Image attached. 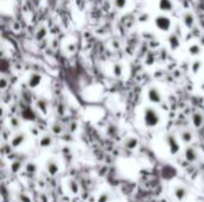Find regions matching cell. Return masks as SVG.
<instances>
[{"label": "cell", "mask_w": 204, "mask_h": 202, "mask_svg": "<svg viewBox=\"0 0 204 202\" xmlns=\"http://www.w3.org/2000/svg\"><path fill=\"white\" fill-rule=\"evenodd\" d=\"M156 6H158V10L160 11V13L168 14L169 12L173 11L174 3L173 0H158Z\"/></svg>", "instance_id": "3"}, {"label": "cell", "mask_w": 204, "mask_h": 202, "mask_svg": "<svg viewBox=\"0 0 204 202\" xmlns=\"http://www.w3.org/2000/svg\"><path fill=\"white\" fill-rule=\"evenodd\" d=\"M10 124H11V127H12V129H19L20 121H19L18 118H12L11 119V121H10Z\"/></svg>", "instance_id": "30"}, {"label": "cell", "mask_w": 204, "mask_h": 202, "mask_svg": "<svg viewBox=\"0 0 204 202\" xmlns=\"http://www.w3.org/2000/svg\"><path fill=\"white\" fill-rule=\"evenodd\" d=\"M111 47L114 48L115 50H118L121 48V43L118 42V39H114V41L111 42Z\"/></svg>", "instance_id": "35"}, {"label": "cell", "mask_w": 204, "mask_h": 202, "mask_svg": "<svg viewBox=\"0 0 204 202\" xmlns=\"http://www.w3.org/2000/svg\"><path fill=\"white\" fill-rule=\"evenodd\" d=\"M7 84H8V82H7L6 77H1V78H0V88L3 89V90L6 89Z\"/></svg>", "instance_id": "33"}, {"label": "cell", "mask_w": 204, "mask_h": 202, "mask_svg": "<svg viewBox=\"0 0 204 202\" xmlns=\"http://www.w3.org/2000/svg\"><path fill=\"white\" fill-rule=\"evenodd\" d=\"M36 165H35V164H34V163H28V164H26V166H25V170H26V172H28V174H35V172H36Z\"/></svg>", "instance_id": "27"}, {"label": "cell", "mask_w": 204, "mask_h": 202, "mask_svg": "<svg viewBox=\"0 0 204 202\" xmlns=\"http://www.w3.org/2000/svg\"><path fill=\"white\" fill-rule=\"evenodd\" d=\"M154 62H155V56H154V53H149L147 55L146 59H144V63L147 65H152V64H154Z\"/></svg>", "instance_id": "26"}, {"label": "cell", "mask_w": 204, "mask_h": 202, "mask_svg": "<svg viewBox=\"0 0 204 202\" xmlns=\"http://www.w3.org/2000/svg\"><path fill=\"white\" fill-rule=\"evenodd\" d=\"M166 143H167L168 145V149H169V152L172 154H178V151H179V144L177 142V139H175V137L172 134V133H169L166 136Z\"/></svg>", "instance_id": "5"}, {"label": "cell", "mask_w": 204, "mask_h": 202, "mask_svg": "<svg viewBox=\"0 0 204 202\" xmlns=\"http://www.w3.org/2000/svg\"><path fill=\"white\" fill-rule=\"evenodd\" d=\"M46 168H47V171L50 176H56L59 174V164L54 159H49L47 160V164H46Z\"/></svg>", "instance_id": "9"}, {"label": "cell", "mask_w": 204, "mask_h": 202, "mask_svg": "<svg viewBox=\"0 0 204 202\" xmlns=\"http://www.w3.org/2000/svg\"><path fill=\"white\" fill-rule=\"evenodd\" d=\"M109 200H110V194L108 191L103 193L102 195L98 197V202H109Z\"/></svg>", "instance_id": "28"}, {"label": "cell", "mask_w": 204, "mask_h": 202, "mask_svg": "<svg viewBox=\"0 0 204 202\" xmlns=\"http://www.w3.org/2000/svg\"><path fill=\"white\" fill-rule=\"evenodd\" d=\"M123 145H124V148L128 149V150H134V149L137 148V145H138L137 138H135V137H129V138H126V140L123 142Z\"/></svg>", "instance_id": "14"}, {"label": "cell", "mask_w": 204, "mask_h": 202, "mask_svg": "<svg viewBox=\"0 0 204 202\" xmlns=\"http://www.w3.org/2000/svg\"><path fill=\"white\" fill-rule=\"evenodd\" d=\"M41 82H42V75L38 73H32L28 78V86L30 88H36L41 84Z\"/></svg>", "instance_id": "7"}, {"label": "cell", "mask_w": 204, "mask_h": 202, "mask_svg": "<svg viewBox=\"0 0 204 202\" xmlns=\"http://www.w3.org/2000/svg\"><path fill=\"white\" fill-rule=\"evenodd\" d=\"M186 195H187V189L185 187H180L179 185V187H177L174 189V196H175V199L178 201H183L186 197Z\"/></svg>", "instance_id": "15"}, {"label": "cell", "mask_w": 204, "mask_h": 202, "mask_svg": "<svg viewBox=\"0 0 204 202\" xmlns=\"http://www.w3.org/2000/svg\"><path fill=\"white\" fill-rule=\"evenodd\" d=\"M53 144V137L50 134H44L40 140V146L41 148H49Z\"/></svg>", "instance_id": "18"}, {"label": "cell", "mask_w": 204, "mask_h": 202, "mask_svg": "<svg viewBox=\"0 0 204 202\" xmlns=\"http://www.w3.org/2000/svg\"><path fill=\"white\" fill-rule=\"evenodd\" d=\"M180 137H181V140L184 143H191L192 138H193L191 131H184V132H181Z\"/></svg>", "instance_id": "23"}, {"label": "cell", "mask_w": 204, "mask_h": 202, "mask_svg": "<svg viewBox=\"0 0 204 202\" xmlns=\"http://www.w3.org/2000/svg\"><path fill=\"white\" fill-rule=\"evenodd\" d=\"M20 168H22V164H20V162H14L12 164V171L13 172H17L18 170H20Z\"/></svg>", "instance_id": "34"}, {"label": "cell", "mask_w": 204, "mask_h": 202, "mask_svg": "<svg viewBox=\"0 0 204 202\" xmlns=\"http://www.w3.org/2000/svg\"><path fill=\"white\" fill-rule=\"evenodd\" d=\"M112 5L117 10H124L128 5V0H112Z\"/></svg>", "instance_id": "20"}, {"label": "cell", "mask_w": 204, "mask_h": 202, "mask_svg": "<svg viewBox=\"0 0 204 202\" xmlns=\"http://www.w3.org/2000/svg\"><path fill=\"white\" fill-rule=\"evenodd\" d=\"M47 35H48V29H47V26H46V25H40V26L37 28L36 32H35V38H36V41L41 42L47 37Z\"/></svg>", "instance_id": "11"}, {"label": "cell", "mask_w": 204, "mask_h": 202, "mask_svg": "<svg viewBox=\"0 0 204 202\" xmlns=\"http://www.w3.org/2000/svg\"><path fill=\"white\" fill-rule=\"evenodd\" d=\"M62 131H63V127H62V125L59 124V123L54 124L53 125V127H51V132H53L54 134H61Z\"/></svg>", "instance_id": "24"}, {"label": "cell", "mask_w": 204, "mask_h": 202, "mask_svg": "<svg viewBox=\"0 0 204 202\" xmlns=\"http://www.w3.org/2000/svg\"><path fill=\"white\" fill-rule=\"evenodd\" d=\"M204 123V117L202 113L195 112L192 114V124L195 127H201Z\"/></svg>", "instance_id": "16"}, {"label": "cell", "mask_w": 204, "mask_h": 202, "mask_svg": "<svg viewBox=\"0 0 204 202\" xmlns=\"http://www.w3.org/2000/svg\"><path fill=\"white\" fill-rule=\"evenodd\" d=\"M148 99L153 104H159V102H161V93L155 87H150L148 89Z\"/></svg>", "instance_id": "8"}, {"label": "cell", "mask_w": 204, "mask_h": 202, "mask_svg": "<svg viewBox=\"0 0 204 202\" xmlns=\"http://www.w3.org/2000/svg\"><path fill=\"white\" fill-rule=\"evenodd\" d=\"M3 1H4V0H3Z\"/></svg>", "instance_id": "37"}, {"label": "cell", "mask_w": 204, "mask_h": 202, "mask_svg": "<svg viewBox=\"0 0 204 202\" xmlns=\"http://www.w3.org/2000/svg\"><path fill=\"white\" fill-rule=\"evenodd\" d=\"M202 65H203V62L201 61V59H196V61H193L191 64V70L193 74H197L198 71L202 69Z\"/></svg>", "instance_id": "21"}, {"label": "cell", "mask_w": 204, "mask_h": 202, "mask_svg": "<svg viewBox=\"0 0 204 202\" xmlns=\"http://www.w3.org/2000/svg\"><path fill=\"white\" fill-rule=\"evenodd\" d=\"M143 120L147 127H155L160 123L159 113L153 107H146L143 111Z\"/></svg>", "instance_id": "2"}, {"label": "cell", "mask_w": 204, "mask_h": 202, "mask_svg": "<svg viewBox=\"0 0 204 202\" xmlns=\"http://www.w3.org/2000/svg\"><path fill=\"white\" fill-rule=\"evenodd\" d=\"M25 138H26L25 133H23V132L17 133V134L12 138V140H11V145H12V148H18L19 145H22V144L25 142Z\"/></svg>", "instance_id": "13"}, {"label": "cell", "mask_w": 204, "mask_h": 202, "mask_svg": "<svg viewBox=\"0 0 204 202\" xmlns=\"http://www.w3.org/2000/svg\"><path fill=\"white\" fill-rule=\"evenodd\" d=\"M67 185H68V189L71 190L73 194H78L79 193V185H78V183H77V181L69 179L68 183H67Z\"/></svg>", "instance_id": "22"}, {"label": "cell", "mask_w": 204, "mask_h": 202, "mask_svg": "<svg viewBox=\"0 0 204 202\" xmlns=\"http://www.w3.org/2000/svg\"><path fill=\"white\" fill-rule=\"evenodd\" d=\"M185 158H186V160L190 162V163L196 162L198 158V152L196 151V149L192 148V146H187L185 150Z\"/></svg>", "instance_id": "10"}, {"label": "cell", "mask_w": 204, "mask_h": 202, "mask_svg": "<svg viewBox=\"0 0 204 202\" xmlns=\"http://www.w3.org/2000/svg\"><path fill=\"white\" fill-rule=\"evenodd\" d=\"M11 29H12L14 32H19V31L22 30V26H20V24H19L18 22H13V23L11 24Z\"/></svg>", "instance_id": "32"}, {"label": "cell", "mask_w": 204, "mask_h": 202, "mask_svg": "<svg viewBox=\"0 0 204 202\" xmlns=\"http://www.w3.org/2000/svg\"><path fill=\"white\" fill-rule=\"evenodd\" d=\"M150 19V16L148 13H146V12H142V13H140L137 17V20L140 23H147L148 20Z\"/></svg>", "instance_id": "25"}, {"label": "cell", "mask_w": 204, "mask_h": 202, "mask_svg": "<svg viewBox=\"0 0 204 202\" xmlns=\"http://www.w3.org/2000/svg\"><path fill=\"white\" fill-rule=\"evenodd\" d=\"M201 88H202V90H204V82L201 84Z\"/></svg>", "instance_id": "36"}, {"label": "cell", "mask_w": 204, "mask_h": 202, "mask_svg": "<svg viewBox=\"0 0 204 202\" xmlns=\"http://www.w3.org/2000/svg\"><path fill=\"white\" fill-rule=\"evenodd\" d=\"M36 106L38 108V111L42 113L43 115H46L48 113V101L46 99H38L36 102Z\"/></svg>", "instance_id": "17"}, {"label": "cell", "mask_w": 204, "mask_h": 202, "mask_svg": "<svg viewBox=\"0 0 204 202\" xmlns=\"http://www.w3.org/2000/svg\"><path fill=\"white\" fill-rule=\"evenodd\" d=\"M187 53L190 56H193V57H197L202 53V47L198 44V43H192L189 45L187 48Z\"/></svg>", "instance_id": "12"}, {"label": "cell", "mask_w": 204, "mask_h": 202, "mask_svg": "<svg viewBox=\"0 0 204 202\" xmlns=\"http://www.w3.org/2000/svg\"><path fill=\"white\" fill-rule=\"evenodd\" d=\"M154 25L158 30H160L162 32H169L172 26H173V22L168 14H164V13H159L155 17L153 18Z\"/></svg>", "instance_id": "1"}, {"label": "cell", "mask_w": 204, "mask_h": 202, "mask_svg": "<svg viewBox=\"0 0 204 202\" xmlns=\"http://www.w3.org/2000/svg\"><path fill=\"white\" fill-rule=\"evenodd\" d=\"M167 43H168V47L171 50H173L175 51L177 49H179L180 47V38L178 35H175V33H168V37H167Z\"/></svg>", "instance_id": "6"}, {"label": "cell", "mask_w": 204, "mask_h": 202, "mask_svg": "<svg viewBox=\"0 0 204 202\" xmlns=\"http://www.w3.org/2000/svg\"><path fill=\"white\" fill-rule=\"evenodd\" d=\"M18 199L20 202H32L30 197L28 195H25V194H23V193H22V194H18Z\"/></svg>", "instance_id": "31"}, {"label": "cell", "mask_w": 204, "mask_h": 202, "mask_svg": "<svg viewBox=\"0 0 204 202\" xmlns=\"http://www.w3.org/2000/svg\"><path fill=\"white\" fill-rule=\"evenodd\" d=\"M181 20L186 29H192L196 24V17L191 11H184L181 14Z\"/></svg>", "instance_id": "4"}, {"label": "cell", "mask_w": 204, "mask_h": 202, "mask_svg": "<svg viewBox=\"0 0 204 202\" xmlns=\"http://www.w3.org/2000/svg\"><path fill=\"white\" fill-rule=\"evenodd\" d=\"M112 73H114V75L116 77H121L122 74H123V65L121 63H115L112 65Z\"/></svg>", "instance_id": "19"}, {"label": "cell", "mask_w": 204, "mask_h": 202, "mask_svg": "<svg viewBox=\"0 0 204 202\" xmlns=\"http://www.w3.org/2000/svg\"><path fill=\"white\" fill-rule=\"evenodd\" d=\"M66 50H67V53H73L75 50H77V43H68L66 45Z\"/></svg>", "instance_id": "29"}]
</instances>
